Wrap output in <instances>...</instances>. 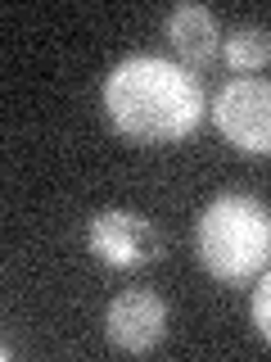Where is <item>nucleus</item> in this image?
<instances>
[{"mask_svg":"<svg viewBox=\"0 0 271 362\" xmlns=\"http://www.w3.org/2000/svg\"><path fill=\"white\" fill-rule=\"evenodd\" d=\"M104 109L113 127L140 145H172L199 127L203 86L186 64L158 54H131L109 73Z\"/></svg>","mask_w":271,"mask_h":362,"instance_id":"obj_1","label":"nucleus"},{"mask_svg":"<svg viewBox=\"0 0 271 362\" xmlns=\"http://www.w3.org/2000/svg\"><path fill=\"white\" fill-rule=\"evenodd\" d=\"M253 322H258V331L271 339V272L258 281V290H253Z\"/></svg>","mask_w":271,"mask_h":362,"instance_id":"obj_8","label":"nucleus"},{"mask_svg":"<svg viewBox=\"0 0 271 362\" xmlns=\"http://www.w3.org/2000/svg\"><path fill=\"white\" fill-rule=\"evenodd\" d=\"M226 64L240 68V73H258V68H267L271 64V32H263V28L231 32V41H226Z\"/></svg>","mask_w":271,"mask_h":362,"instance_id":"obj_7","label":"nucleus"},{"mask_svg":"<svg viewBox=\"0 0 271 362\" xmlns=\"http://www.w3.org/2000/svg\"><path fill=\"white\" fill-rule=\"evenodd\" d=\"M199 258L217 281H244L271 258V209L253 195H222L195 231Z\"/></svg>","mask_w":271,"mask_h":362,"instance_id":"obj_2","label":"nucleus"},{"mask_svg":"<svg viewBox=\"0 0 271 362\" xmlns=\"http://www.w3.org/2000/svg\"><path fill=\"white\" fill-rule=\"evenodd\" d=\"M167 37L186 59V68H208L217 59V18L203 5H176L167 14Z\"/></svg>","mask_w":271,"mask_h":362,"instance_id":"obj_6","label":"nucleus"},{"mask_svg":"<svg viewBox=\"0 0 271 362\" xmlns=\"http://www.w3.org/2000/svg\"><path fill=\"white\" fill-rule=\"evenodd\" d=\"M90 254H100L109 267H145L158 258V231L150 218H140V213L131 209H104L90 218Z\"/></svg>","mask_w":271,"mask_h":362,"instance_id":"obj_4","label":"nucleus"},{"mask_svg":"<svg viewBox=\"0 0 271 362\" xmlns=\"http://www.w3.org/2000/svg\"><path fill=\"white\" fill-rule=\"evenodd\" d=\"M212 118L226 141L240 145L244 154H271V82L240 77V82L222 86Z\"/></svg>","mask_w":271,"mask_h":362,"instance_id":"obj_3","label":"nucleus"},{"mask_svg":"<svg viewBox=\"0 0 271 362\" xmlns=\"http://www.w3.org/2000/svg\"><path fill=\"white\" fill-rule=\"evenodd\" d=\"M109 339L127 354H150L158 339L167 335V303L154 290H127L109 303Z\"/></svg>","mask_w":271,"mask_h":362,"instance_id":"obj_5","label":"nucleus"}]
</instances>
